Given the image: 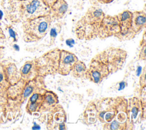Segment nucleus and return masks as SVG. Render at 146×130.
<instances>
[{"label":"nucleus","mask_w":146,"mask_h":130,"mask_svg":"<svg viewBox=\"0 0 146 130\" xmlns=\"http://www.w3.org/2000/svg\"><path fill=\"white\" fill-rule=\"evenodd\" d=\"M1 6L5 19L14 24L50 14V8L42 0H2Z\"/></svg>","instance_id":"1"},{"label":"nucleus","mask_w":146,"mask_h":130,"mask_svg":"<svg viewBox=\"0 0 146 130\" xmlns=\"http://www.w3.org/2000/svg\"><path fill=\"white\" fill-rule=\"evenodd\" d=\"M52 21V19L48 14L23 22L22 27L24 41L32 42L41 40L49 31Z\"/></svg>","instance_id":"2"},{"label":"nucleus","mask_w":146,"mask_h":130,"mask_svg":"<svg viewBox=\"0 0 146 130\" xmlns=\"http://www.w3.org/2000/svg\"><path fill=\"white\" fill-rule=\"evenodd\" d=\"M127 55L126 52L121 49L111 48L98 53L93 58L104 64L112 73L122 68Z\"/></svg>","instance_id":"3"},{"label":"nucleus","mask_w":146,"mask_h":130,"mask_svg":"<svg viewBox=\"0 0 146 130\" xmlns=\"http://www.w3.org/2000/svg\"><path fill=\"white\" fill-rule=\"evenodd\" d=\"M60 50L56 49L50 51L37 60H35L38 74L46 76L57 72Z\"/></svg>","instance_id":"4"},{"label":"nucleus","mask_w":146,"mask_h":130,"mask_svg":"<svg viewBox=\"0 0 146 130\" xmlns=\"http://www.w3.org/2000/svg\"><path fill=\"white\" fill-rule=\"evenodd\" d=\"M116 15L119 20L120 30L115 37L120 41L129 40L133 38L136 34L132 28V12L125 10Z\"/></svg>","instance_id":"5"},{"label":"nucleus","mask_w":146,"mask_h":130,"mask_svg":"<svg viewBox=\"0 0 146 130\" xmlns=\"http://www.w3.org/2000/svg\"><path fill=\"white\" fill-rule=\"evenodd\" d=\"M120 30L117 15H105L100 22L98 30V37L104 40L111 36H115Z\"/></svg>","instance_id":"6"},{"label":"nucleus","mask_w":146,"mask_h":130,"mask_svg":"<svg viewBox=\"0 0 146 130\" xmlns=\"http://www.w3.org/2000/svg\"><path fill=\"white\" fill-rule=\"evenodd\" d=\"M110 73L108 67L104 64L92 58L88 68H87L85 77L90 81L98 84Z\"/></svg>","instance_id":"7"},{"label":"nucleus","mask_w":146,"mask_h":130,"mask_svg":"<svg viewBox=\"0 0 146 130\" xmlns=\"http://www.w3.org/2000/svg\"><path fill=\"white\" fill-rule=\"evenodd\" d=\"M78 60V57L74 53L65 50H60L57 72L63 76L69 74Z\"/></svg>","instance_id":"8"},{"label":"nucleus","mask_w":146,"mask_h":130,"mask_svg":"<svg viewBox=\"0 0 146 130\" xmlns=\"http://www.w3.org/2000/svg\"><path fill=\"white\" fill-rule=\"evenodd\" d=\"M21 79L25 82H29L35 80L38 74V70L35 60L26 61L20 68Z\"/></svg>","instance_id":"9"},{"label":"nucleus","mask_w":146,"mask_h":130,"mask_svg":"<svg viewBox=\"0 0 146 130\" xmlns=\"http://www.w3.org/2000/svg\"><path fill=\"white\" fill-rule=\"evenodd\" d=\"M6 78L10 86L17 84L21 80V74L15 64L13 62L1 63Z\"/></svg>","instance_id":"10"},{"label":"nucleus","mask_w":146,"mask_h":130,"mask_svg":"<svg viewBox=\"0 0 146 130\" xmlns=\"http://www.w3.org/2000/svg\"><path fill=\"white\" fill-rule=\"evenodd\" d=\"M144 109L142 106V103L136 98L133 97L129 99L127 103V111H128V118L129 120H131V122L135 123L137 120L138 115L140 112L143 113V110Z\"/></svg>","instance_id":"11"},{"label":"nucleus","mask_w":146,"mask_h":130,"mask_svg":"<svg viewBox=\"0 0 146 130\" xmlns=\"http://www.w3.org/2000/svg\"><path fill=\"white\" fill-rule=\"evenodd\" d=\"M68 5L65 0H56L50 9V15L52 21L62 19L68 10Z\"/></svg>","instance_id":"12"},{"label":"nucleus","mask_w":146,"mask_h":130,"mask_svg":"<svg viewBox=\"0 0 146 130\" xmlns=\"http://www.w3.org/2000/svg\"><path fill=\"white\" fill-rule=\"evenodd\" d=\"M146 26V14L145 11H135L132 16V28L137 34Z\"/></svg>","instance_id":"13"},{"label":"nucleus","mask_w":146,"mask_h":130,"mask_svg":"<svg viewBox=\"0 0 146 130\" xmlns=\"http://www.w3.org/2000/svg\"><path fill=\"white\" fill-rule=\"evenodd\" d=\"M43 100V94H40L39 93H34L29 98L26 105L27 112L31 114L36 111L40 109Z\"/></svg>","instance_id":"14"},{"label":"nucleus","mask_w":146,"mask_h":130,"mask_svg":"<svg viewBox=\"0 0 146 130\" xmlns=\"http://www.w3.org/2000/svg\"><path fill=\"white\" fill-rule=\"evenodd\" d=\"M58 97L55 93L51 91H45L43 94V100L39 110L47 111L54 107L58 103Z\"/></svg>","instance_id":"15"},{"label":"nucleus","mask_w":146,"mask_h":130,"mask_svg":"<svg viewBox=\"0 0 146 130\" xmlns=\"http://www.w3.org/2000/svg\"><path fill=\"white\" fill-rule=\"evenodd\" d=\"M87 67L82 61L78 60L73 66L70 73L72 76L76 78H81L85 77Z\"/></svg>","instance_id":"16"},{"label":"nucleus","mask_w":146,"mask_h":130,"mask_svg":"<svg viewBox=\"0 0 146 130\" xmlns=\"http://www.w3.org/2000/svg\"><path fill=\"white\" fill-rule=\"evenodd\" d=\"M10 86V85L6 78L3 66L0 63V93L6 92Z\"/></svg>","instance_id":"17"},{"label":"nucleus","mask_w":146,"mask_h":130,"mask_svg":"<svg viewBox=\"0 0 146 130\" xmlns=\"http://www.w3.org/2000/svg\"><path fill=\"white\" fill-rule=\"evenodd\" d=\"M62 29L61 25L56 22L54 23L51 27H50L49 31H50V44L51 45H53L55 42V39L58 35V34L60 32Z\"/></svg>","instance_id":"18"},{"label":"nucleus","mask_w":146,"mask_h":130,"mask_svg":"<svg viewBox=\"0 0 146 130\" xmlns=\"http://www.w3.org/2000/svg\"><path fill=\"white\" fill-rule=\"evenodd\" d=\"M146 38H145V32H144L141 41L140 42V52L139 53V58L141 60L145 59V47H146Z\"/></svg>","instance_id":"19"},{"label":"nucleus","mask_w":146,"mask_h":130,"mask_svg":"<svg viewBox=\"0 0 146 130\" xmlns=\"http://www.w3.org/2000/svg\"><path fill=\"white\" fill-rule=\"evenodd\" d=\"M7 30L9 31V33L10 36V37L11 38H13V41L15 42L17 41V33L13 30V29L12 28V27L9 25L7 26Z\"/></svg>","instance_id":"20"},{"label":"nucleus","mask_w":146,"mask_h":130,"mask_svg":"<svg viewBox=\"0 0 146 130\" xmlns=\"http://www.w3.org/2000/svg\"><path fill=\"white\" fill-rule=\"evenodd\" d=\"M43 2L50 9L51 6L56 1V0H42Z\"/></svg>","instance_id":"21"},{"label":"nucleus","mask_w":146,"mask_h":130,"mask_svg":"<svg viewBox=\"0 0 146 130\" xmlns=\"http://www.w3.org/2000/svg\"><path fill=\"white\" fill-rule=\"evenodd\" d=\"M66 44L68 46H69L70 47H72V46H73V45L74 44L75 41H74V40L72 38H68V39H67L66 40Z\"/></svg>","instance_id":"22"},{"label":"nucleus","mask_w":146,"mask_h":130,"mask_svg":"<svg viewBox=\"0 0 146 130\" xmlns=\"http://www.w3.org/2000/svg\"><path fill=\"white\" fill-rule=\"evenodd\" d=\"M97 1L102 4H108L111 3L113 0H97Z\"/></svg>","instance_id":"23"},{"label":"nucleus","mask_w":146,"mask_h":130,"mask_svg":"<svg viewBox=\"0 0 146 130\" xmlns=\"http://www.w3.org/2000/svg\"><path fill=\"white\" fill-rule=\"evenodd\" d=\"M4 38H5V34L1 27V25L0 23V40H3Z\"/></svg>","instance_id":"24"},{"label":"nucleus","mask_w":146,"mask_h":130,"mask_svg":"<svg viewBox=\"0 0 146 130\" xmlns=\"http://www.w3.org/2000/svg\"><path fill=\"white\" fill-rule=\"evenodd\" d=\"M4 47L0 46V63H1V60L2 58H3V55H4Z\"/></svg>","instance_id":"25"},{"label":"nucleus","mask_w":146,"mask_h":130,"mask_svg":"<svg viewBox=\"0 0 146 130\" xmlns=\"http://www.w3.org/2000/svg\"><path fill=\"white\" fill-rule=\"evenodd\" d=\"M125 87V83L124 82H120L119 84V90H121V89H123Z\"/></svg>","instance_id":"26"},{"label":"nucleus","mask_w":146,"mask_h":130,"mask_svg":"<svg viewBox=\"0 0 146 130\" xmlns=\"http://www.w3.org/2000/svg\"><path fill=\"white\" fill-rule=\"evenodd\" d=\"M141 71H142V68H141V66H139V67L137 68V70H136V75H137V76H139L140 74L141 73Z\"/></svg>","instance_id":"27"},{"label":"nucleus","mask_w":146,"mask_h":130,"mask_svg":"<svg viewBox=\"0 0 146 130\" xmlns=\"http://www.w3.org/2000/svg\"><path fill=\"white\" fill-rule=\"evenodd\" d=\"M14 49H15V50H19V46H18L17 45H16V44H14Z\"/></svg>","instance_id":"28"},{"label":"nucleus","mask_w":146,"mask_h":130,"mask_svg":"<svg viewBox=\"0 0 146 130\" xmlns=\"http://www.w3.org/2000/svg\"><path fill=\"white\" fill-rule=\"evenodd\" d=\"M2 16H3V12L0 10V19L2 18Z\"/></svg>","instance_id":"29"}]
</instances>
